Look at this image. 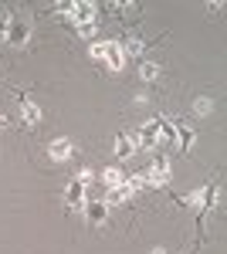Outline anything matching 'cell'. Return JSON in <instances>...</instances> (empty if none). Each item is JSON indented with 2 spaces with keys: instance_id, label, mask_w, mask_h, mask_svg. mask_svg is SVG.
<instances>
[{
  "instance_id": "1",
  "label": "cell",
  "mask_w": 227,
  "mask_h": 254,
  "mask_svg": "<svg viewBox=\"0 0 227 254\" xmlns=\"http://www.w3.org/2000/svg\"><path fill=\"white\" fill-rule=\"evenodd\" d=\"M139 176H143V183H146V187H170V180H173V173H170V156L156 149L152 166H150V170H143Z\"/></svg>"
},
{
  "instance_id": "2",
  "label": "cell",
  "mask_w": 227,
  "mask_h": 254,
  "mask_svg": "<svg viewBox=\"0 0 227 254\" xmlns=\"http://www.w3.org/2000/svg\"><path fill=\"white\" fill-rule=\"evenodd\" d=\"M3 38H7L10 48H24L31 41V24L24 17H17V14H10V17L3 20Z\"/></svg>"
},
{
  "instance_id": "3",
  "label": "cell",
  "mask_w": 227,
  "mask_h": 254,
  "mask_svg": "<svg viewBox=\"0 0 227 254\" xmlns=\"http://www.w3.org/2000/svg\"><path fill=\"white\" fill-rule=\"evenodd\" d=\"M58 14H65L68 20H75V24H85V20H95L98 3H92V0H78V3L61 0V3H58Z\"/></svg>"
},
{
  "instance_id": "4",
  "label": "cell",
  "mask_w": 227,
  "mask_h": 254,
  "mask_svg": "<svg viewBox=\"0 0 227 254\" xmlns=\"http://www.w3.org/2000/svg\"><path fill=\"white\" fill-rule=\"evenodd\" d=\"M217 196H221V183H210V193L204 196V203H200V214H197V237H204L207 217L214 214V207H217Z\"/></svg>"
},
{
  "instance_id": "5",
  "label": "cell",
  "mask_w": 227,
  "mask_h": 254,
  "mask_svg": "<svg viewBox=\"0 0 227 254\" xmlns=\"http://www.w3.org/2000/svg\"><path fill=\"white\" fill-rule=\"evenodd\" d=\"M81 214H85V220H88L92 227H102V224L109 220V203H105V200H85V203H81Z\"/></svg>"
},
{
  "instance_id": "6",
  "label": "cell",
  "mask_w": 227,
  "mask_h": 254,
  "mask_svg": "<svg viewBox=\"0 0 227 254\" xmlns=\"http://www.w3.org/2000/svg\"><path fill=\"white\" fill-rule=\"evenodd\" d=\"M17 105H20V119H24V126L34 129V126L41 122V105L31 95H17Z\"/></svg>"
},
{
  "instance_id": "7",
  "label": "cell",
  "mask_w": 227,
  "mask_h": 254,
  "mask_svg": "<svg viewBox=\"0 0 227 254\" xmlns=\"http://www.w3.org/2000/svg\"><path fill=\"white\" fill-rule=\"evenodd\" d=\"M72 153H75V142H72L68 136L51 139V142H48V156L55 159V163H65V159H72Z\"/></svg>"
},
{
  "instance_id": "8",
  "label": "cell",
  "mask_w": 227,
  "mask_h": 254,
  "mask_svg": "<svg viewBox=\"0 0 227 254\" xmlns=\"http://www.w3.org/2000/svg\"><path fill=\"white\" fill-rule=\"evenodd\" d=\"M105 64H109V71H122L129 61L122 55V44L119 41H105Z\"/></svg>"
},
{
  "instance_id": "9",
  "label": "cell",
  "mask_w": 227,
  "mask_h": 254,
  "mask_svg": "<svg viewBox=\"0 0 227 254\" xmlns=\"http://www.w3.org/2000/svg\"><path fill=\"white\" fill-rule=\"evenodd\" d=\"M136 149H139L136 132H119V136H115V159H129Z\"/></svg>"
},
{
  "instance_id": "10",
  "label": "cell",
  "mask_w": 227,
  "mask_h": 254,
  "mask_svg": "<svg viewBox=\"0 0 227 254\" xmlns=\"http://www.w3.org/2000/svg\"><path fill=\"white\" fill-rule=\"evenodd\" d=\"M85 190H88V187H85L81 180H72V183L65 187V203H68L72 210H75V207H81V203H85Z\"/></svg>"
},
{
  "instance_id": "11",
  "label": "cell",
  "mask_w": 227,
  "mask_h": 254,
  "mask_svg": "<svg viewBox=\"0 0 227 254\" xmlns=\"http://www.w3.org/2000/svg\"><path fill=\"white\" fill-rule=\"evenodd\" d=\"M173 126H176V146H180L183 153H190V149H193V142H197V132H193L190 126H183L180 119H173Z\"/></svg>"
},
{
  "instance_id": "12",
  "label": "cell",
  "mask_w": 227,
  "mask_h": 254,
  "mask_svg": "<svg viewBox=\"0 0 227 254\" xmlns=\"http://www.w3.org/2000/svg\"><path fill=\"white\" fill-rule=\"evenodd\" d=\"M129 196H136V193H133V187H129L126 180H122L119 187H112V190L105 193V203H109V207H122V203H126Z\"/></svg>"
},
{
  "instance_id": "13",
  "label": "cell",
  "mask_w": 227,
  "mask_h": 254,
  "mask_svg": "<svg viewBox=\"0 0 227 254\" xmlns=\"http://www.w3.org/2000/svg\"><path fill=\"white\" fill-rule=\"evenodd\" d=\"M159 75H163V68H159V61H152V58L139 61V78L146 81V85H152V81H159Z\"/></svg>"
},
{
  "instance_id": "14",
  "label": "cell",
  "mask_w": 227,
  "mask_h": 254,
  "mask_svg": "<svg viewBox=\"0 0 227 254\" xmlns=\"http://www.w3.org/2000/svg\"><path fill=\"white\" fill-rule=\"evenodd\" d=\"M122 44V55H126V61L129 58H139L146 48H150V41H143V38H129V41H119Z\"/></svg>"
},
{
  "instance_id": "15",
  "label": "cell",
  "mask_w": 227,
  "mask_h": 254,
  "mask_svg": "<svg viewBox=\"0 0 227 254\" xmlns=\"http://www.w3.org/2000/svg\"><path fill=\"white\" fill-rule=\"evenodd\" d=\"M207 193H210V183H204V187H200V190H193V193H187V196H176V207H200Z\"/></svg>"
},
{
  "instance_id": "16",
  "label": "cell",
  "mask_w": 227,
  "mask_h": 254,
  "mask_svg": "<svg viewBox=\"0 0 227 254\" xmlns=\"http://www.w3.org/2000/svg\"><path fill=\"white\" fill-rule=\"evenodd\" d=\"M122 180H126V173H122L119 166H105V170H102V187H105V190H112V187H119Z\"/></svg>"
},
{
  "instance_id": "17",
  "label": "cell",
  "mask_w": 227,
  "mask_h": 254,
  "mask_svg": "<svg viewBox=\"0 0 227 254\" xmlns=\"http://www.w3.org/2000/svg\"><path fill=\"white\" fill-rule=\"evenodd\" d=\"M156 129L163 132V139H166V142H173V146H176V126H173L170 116H159V119H156Z\"/></svg>"
},
{
  "instance_id": "18",
  "label": "cell",
  "mask_w": 227,
  "mask_h": 254,
  "mask_svg": "<svg viewBox=\"0 0 227 254\" xmlns=\"http://www.w3.org/2000/svg\"><path fill=\"white\" fill-rule=\"evenodd\" d=\"M193 112H197V116H210V112H214V98H197V102H193Z\"/></svg>"
},
{
  "instance_id": "19",
  "label": "cell",
  "mask_w": 227,
  "mask_h": 254,
  "mask_svg": "<svg viewBox=\"0 0 227 254\" xmlns=\"http://www.w3.org/2000/svg\"><path fill=\"white\" fill-rule=\"evenodd\" d=\"M75 31H78V38H95L98 34V24L95 20H85V24H75Z\"/></svg>"
},
{
  "instance_id": "20",
  "label": "cell",
  "mask_w": 227,
  "mask_h": 254,
  "mask_svg": "<svg viewBox=\"0 0 227 254\" xmlns=\"http://www.w3.org/2000/svg\"><path fill=\"white\" fill-rule=\"evenodd\" d=\"M88 58L92 61H105V41H92V44H88Z\"/></svg>"
},
{
  "instance_id": "21",
  "label": "cell",
  "mask_w": 227,
  "mask_h": 254,
  "mask_svg": "<svg viewBox=\"0 0 227 254\" xmlns=\"http://www.w3.org/2000/svg\"><path fill=\"white\" fill-rule=\"evenodd\" d=\"M75 180H81V183L88 187V183L95 180V170H78V176H75Z\"/></svg>"
},
{
  "instance_id": "22",
  "label": "cell",
  "mask_w": 227,
  "mask_h": 254,
  "mask_svg": "<svg viewBox=\"0 0 227 254\" xmlns=\"http://www.w3.org/2000/svg\"><path fill=\"white\" fill-rule=\"evenodd\" d=\"M7 126H10V119H7V116H0V132H3Z\"/></svg>"
},
{
  "instance_id": "23",
  "label": "cell",
  "mask_w": 227,
  "mask_h": 254,
  "mask_svg": "<svg viewBox=\"0 0 227 254\" xmlns=\"http://www.w3.org/2000/svg\"><path fill=\"white\" fill-rule=\"evenodd\" d=\"M150 254H166V251H163V248H152V251Z\"/></svg>"
}]
</instances>
